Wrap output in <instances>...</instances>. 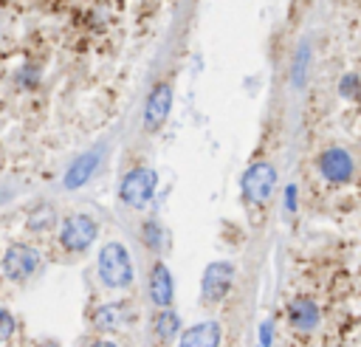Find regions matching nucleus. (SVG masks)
I'll return each instance as SVG.
<instances>
[{"label":"nucleus","mask_w":361,"mask_h":347,"mask_svg":"<svg viewBox=\"0 0 361 347\" xmlns=\"http://www.w3.org/2000/svg\"><path fill=\"white\" fill-rule=\"evenodd\" d=\"M135 319L130 302H107L102 308L93 310V327L102 330V333H113V330H121L127 327L130 322Z\"/></svg>","instance_id":"nucleus-9"},{"label":"nucleus","mask_w":361,"mask_h":347,"mask_svg":"<svg viewBox=\"0 0 361 347\" xmlns=\"http://www.w3.org/2000/svg\"><path fill=\"white\" fill-rule=\"evenodd\" d=\"M358 90H361V85H358V76H355V73H347V76L341 79V85H338V93H341L344 99H358Z\"/></svg>","instance_id":"nucleus-16"},{"label":"nucleus","mask_w":361,"mask_h":347,"mask_svg":"<svg viewBox=\"0 0 361 347\" xmlns=\"http://www.w3.org/2000/svg\"><path fill=\"white\" fill-rule=\"evenodd\" d=\"M172 296H175V282H172V271L164 265V262H155L152 271H149V299L155 308L166 310L172 305Z\"/></svg>","instance_id":"nucleus-12"},{"label":"nucleus","mask_w":361,"mask_h":347,"mask_svg":"<svg viewBox=\"0 0 361 347\" xmlns=\"http://www.w3.org/2000/svg\"><path fill=\"white\" fill-rule=\"evenodd\" d=\"M243 197L248 203H268L274 189H276V169L268 164V161H254L245 172H243Z\"/></svg>","instance_id":"nucleus-5"},{"label":"nucleus","mask_w":361,"mask_h":347,"mask_svg":"<svg viewBox=\"0 0 361 347\" xmlns=\"http://www.w3.org/2000/svg\"><path fill=\"white\" fill-rule=\"evenodd\" d=\"M271 322H262V327H259V347H271Z\"/></svg>","instance_id":"nucleus-19"},{"label":"nucleus","mask_w":361,"mask_h":347,"mask_svg":"<svg viewBox=\"0 0 361 347\" xmlns=\"http://www.w3.org/2000/svg\"><path fill=\"white\" fill-rule=\"evenodd\" d=\"M87 347H116V344H113V341H107V339H99V341L87 344Z\"/></svg>","instance_id":"nucleus-21"},{"label":"nucleus","mask_w":361,"mask_h":347,"mask_svg":"<svg viewBox=\"0 0 361 347\" xmlns=\"http://www.w3.org/2000/svg\"><path fill=\"white\" fill-rule=\"evenodd\" d=\"M220 339H223V327L214 319H209L186 327L178 339V347H220Z\"/></svg>","instance_id":"nucleus-11"},{"label":"nucleus","mask_w":361,"mask_h":347,"mask_svg":"<svg viewBox=\"0 0 361 347\" xmlns=\"http://www.w3.org/2000/svg\"><path fill=\"white\" fill-rule=\"evenodd\" d=\"M288 322H290V327L296 333H313L319 327V322H322V310H319V305L313 299L299 296V299H293L288 305Z\"/></svg>","instance_id":"nucleus-10"},{"label":"nucleus","mask_w":361,"mask_h":347,"mask_svg":"<svg viewBox=\"0 0 361 347\" xmlns=\"http://www.w3.org/2000/svg\"><path fill=\"white\" fill-rule=\"evenodd\" d=\"M96 271H99L102 285L104 288H113V291L130 288L133 279H135V268H133L130 251L118 240H110V243L102 245L99 260H96Z\"/></svg>","instance_id":"nucleus-1"},{"label":"nucleus","mask_w":361,"mask_h":347,"mask_svg":"<svg viewBox=\"0 0 361 347\" xmlns=\"http://www.w3.org/2000/svg\"><path fill=\"white\" fill-rule=\"evenodd\" d=\"M42 347H54V344H42Z\"/></svg>","instance_id":"nucleus-22"},{"label":"nucleus","mask_w":361,"mask_h":347,"mask_svg":"<svg viewBox=\"0 0 361 347\" xmlns=\"http://www.w3.org/2000/svg\"><path fill=\"white\" fill-rule=\"evenodd\" d=\"M169 110H172V85L169 82L152 85V90L147 96V104H144V127L158 130L169 118Z\"/></svg>","instance_id":"nucleus-8"},{"label":"nucleus","mask_w":361,"mask_h":347,"mask_svg":"<svg viewBox=\"0 0 361 347\" xmlns=\"http://www.w3.org/2000/svg\"><path fill=\"white\" fill-rule=\"evenodd\" d=\"M96 237H99V226H96V220H93L90 214H85V212L68 214V217L62 220V226H59V245H62L65 251H71V254L87 251V248L96 243Z\"/></svg>","instance_id":"nucleus-2"},{"label":"nucleus","mask_w":361,"mask_h":347,"mask_svg":"<svg viewBox=\"0 0 361 347\" xmlns=\"http://www.w3.org/2000/svg\"><path fill=\"white\" fill-rule=\"evenodd\" d=\"M155 186H158L155 169H149V166H133V169L121 178V183H118V197H121L127 206H133V209H144V206L152 200Z\"/></svg>","instance_id":"nucleus-3"},{"label":"nucleus","mask_w":361,"mask_h":347,"mask_svg":"<svg viewBox=\"0 0 361 347\" xmlns=\"http://www.w3.org/2000/svg\"><path fill=\"white\" fill-rule=\"evenodd\" d=\"M178 324H180L178 313H172V310L166 308V310H161L158 319H155V336H158V339H172V336L178 333Z\"/></svg>","instance_id":"nucleus-14"},{"label":"nucleus","mask_w":361,"mask_h":347,"mask_svg":"<svg viewBox=\"0 0 361 347\" xmlns=\"http://www.w3.org/2000/svg\"><path fill=\"white\" fill-rule=\"evenodd\" d=\"M96 164H99V150H90V152H82L65 172V189H79L82 183L90 181V175L96 172Z\"/></svg>","instance_id":"nucleus-13"},{"label":"nucleus","mask_w":361,"mask_h":347,"mask_svg":"<svg viewBox=\"0 0 361 347\" xmlns=\"http://www.w3.org/2000/svg\"><path fill=\"white\" fill-rule=\"evenodd\" d=\"M141 237H144V245L147 248H152V251H158L161 245H164V231H161V226L155 223V220H147L144 226H141Z\"/></svg>","instance_id":"nucleus-15"},{"label":"nucleus","mask_w":361,"mask_h":347,"mask_svg":"<svg viewBox=\"0 0 361 347\" xmlns=\"http://www.w3.org/2000/svg\"><path fill=\"white\" fill-rule=\"evenodd\" d=\"M14 327H17V324H14V316H11V313H8L6 308H0V344L11 339Z\"/></svg>","instance_id":"nucleus-17"},{"label":"nucleus","mask_w":361,"mask_h":347,"mask_svg":"<svg viewBox=\"0 0 361 347\" xmlns=\"http://www.w3.org/2000/svg\"><path fill=\"white\" fill-rule=\"evenodd\" d=\"M302 65H307V45H302V48H299V56H296V68H293V79H296V85L302 82Z\"/></svg>","instance_id":"nucleus-18"},{"label":"nucleus","mask_w":361,"mask_h":347,"mask_svg":"<svg viewBox=\"0 0 361 347\" xmlns=\"http://www.w3.org/2000/svg\"><path fill=\"white\" fill-rule=\"evenodd\" d=\"M234 285V265L228 260H214L203 268V279H200V296L214 305L220 302Z\"/></svg>","instance_id":"nucleus-6"},{"label":"nucleus","mask_w":361,"mask_h":347,"mask_svg":"<svg viewBox=\"0 0 361 347\" xmlns=\"http://www.w3.org/2000/svg\"><path fill=\"white\" fill-rule=\"evenodd\" d=\"M39 262H42L39 251L34 245H25V243H11L0 257V268H3L6 279H11V282L31 279L39 271Z\"/></svg>","instance_id":"nucleus-4"},{"label":"nucleus","mask_w":361,"mask_h":347,"mask_svg":"<svg viewBox=\"0 0 361 347\" xmlns=\"http://www.w3.org/2000/svg\"><path fill=\"white\" fill-rule=\"evenodd\" d=\"M285 206H288V212L296 209V186H288L285 189Z\"/></svg>","instance_id":"nucleus-20"},{"label":"nucleus","mask_w":361,"mask_h":347,"mask_svg":"<svg viewBox=\"0 0 361 347\" xmlns=\"http://www.w3.org/2000/svg\"><path fill=\"white\" fill-rule=\"evenodd\" d=\"M319 172L330 183H347L355 175V158L344 147H327L319 155Z\"/></svg>","instance_id":"nucleus-7"}]
</instances>
